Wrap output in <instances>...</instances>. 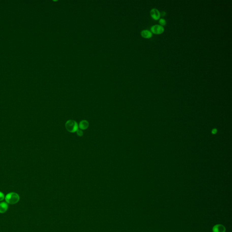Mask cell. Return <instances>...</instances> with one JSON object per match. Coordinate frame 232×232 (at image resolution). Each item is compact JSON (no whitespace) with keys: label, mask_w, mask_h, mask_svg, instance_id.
Masks as SVG:
<instances>
[{"label":"cell","mask_w":232,"mask_h":232,"mask_svg":"<svg viewBox=\"0 0 232 232\" xmlns=\"http://www.w3.org/2000/svg\"><path fill=\"white\" fill-rule=\"evenodd\" d=\"M6 203L11 205H14L18 203L20 200L19 194L16 193L11 192L6 194L5 197Z\"/></svg>","instance_id":"obj_1"},{"label":"cell","mask_w":232,"mask_h":232,"mask_svg":"<svg viewBox=\"0 0 232 232\" xmlns=\"http://www.w3.org/2000/svg\"><path fill=\"white\" fill-rule=\"evenodd\" d=\"M65 127L68 131L70 132H77L79 129V126L75 121L73 120H70L66 122L65 124Z\"/></svg>","instance_id":"obj_2"},{"label":"cell","mask_w":232,"mask_h":232,"mask_svg":"<svg viewBox=\"0 0 232 232\" xmlns=\"http://www.w3.org/2000/svg\"><path fill=\"white\" fill-rule=\"evenodd\" d=\"M151 33L157 35L161 34L164 32V28L163 26L159 25H153L151 27Z\"/></svg>","instance_id":"obj_3"},{"label":"cell","mask_w":232,"mask_h":232,"mask_svg":"<svg viewBox=\"0 0 232 232\" xmlns=\"http://www.w3.org/2000/svg\"><path fill=\"white\" fill-rule=\"evenodd\" d=\"M150 15L151 17L155 20H158L161 17L159 11L156 8H153L151 10Z\"/></svg>","instance_id":"obj_4"},{"label":"cell","mask_w":232,"mask_h":232,"mask_svg":"<svg viewBox=\"0 0 232 232\" xmlns=\"http://www.w3.org/2000/svg\"><path fill=\"white\" fill-rule=\"evenodd\" d=\"M212 230L213 232H225L226 228L222 224H218L213 226Z\"/></svg>","instance_id":"obj_5"},{"label":"cell","mask_w":232,"mask_h":232,"mask_svg":"<svg viewBox=\"0 0 232 232\" xmlns=\"http://www.w3.org/2000/svg\"><path fill=\"white\" fill-rule=\"evenodd\" d=\"M8 209V205L7 203L2 202L0 203V213H4Z\"/></svg>","instance_id":"obj_6"},{"label":"cell","mask_w":232,"mask_h":232,"mask_svg":"<svg viewBox=\"0 0 232 232\" xmlns=\"http://www.w3.org/2000/svg\"><path fill=\"white\" fill-rule=\"evenodd\" d=\"M141 35L143 38L149 39L152 37V33L148 30H143L141 33Z\"/></svg>","instance_id":"obj_7"},{"label":"cell","mask_w":232,"mask_h":232,"mask_svg":"<svg viewBox=\"0 0 232 232\" xmlns=\"http://www.w3.org/2000/svg\"><path fill=\"white\" fill-rule=\"evenodd\" d=\"M89 126V123L86 120H83L80 122L79 127L81 130H85L88 128Z\"/></svg>","instance_id":"obj_8"},{"label":"cell","mask_w":232,"mask_h":232,"mask_svg":"<svg viewBox=\"0 0 232 232\" xmlns=\"http://www.w3.org/2000/svg\"><path fill=\"white\" fill-rule=\"evenodd\" d=\"M159 22V24L161 25V26H162V25H166V24L165 20L163 19V18H161V19H160Z\"/></svg>","instance_id":"obj_9"},{"label":"cell","mask_w":232,"mask_h":232,"mask_svg":"<svg viewBox=\"0 0 232 232\" xmlns=\"http://www.w3.org/2000/svg\"><path fill=\"white\" fill-rule=\"evenodd\" d=\"M76 132H77V134L78 136H83V132L82 130L78 129Z\"/></svg>","instance_id":"obj_10"},{"label":"cell","mask_w":232,"mask_h":232,"mask_svg":"<svg viewBox=\"0 0 232 232\" xmlns=\"http://www.w3.org/2000/svg\"><path fill=\"white\" fill-rule=\"evenodd\" d=\"M5 199L4 194L0 191V201H2Z\"/></svg>","instance_id":"obj_11"},{"label":"cell","mask_w":232,"mask_h":232,"mask_svg":"<svg viewBox=\"0 0 232 232\" xmlns=\"http://www.w3.org/2000/svg\"><path fill=\"white\" fill-rule=\"evenodd\" d=\"M165 14H166V13H165V11H162L160 13V16H161V17H164V16H165Z\"/></svg>","instance_id":"obj_12"},{"label":"cell","mask_w":232,"mask_h":232,"mask_svg":"<svg viewBox=\"0 0 232 232\" xmlns=\"http://www.w3.org/2000/svg\"><path fill=\"white\" fill-rule=\"evenodd\" d=\"M212 132H213V133H215L216 132V130H213V131Z\"/></svg>","instance_id":"obj_13"}]
</instances>
